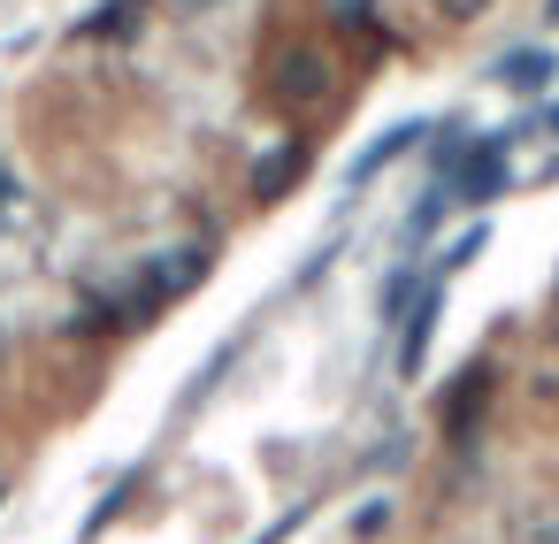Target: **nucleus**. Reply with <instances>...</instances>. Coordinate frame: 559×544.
I'll list each match as a JSON object with an SVG mask.
<instances>
[{
    "mask_svg": "<svg viewBox=\"0 0 559 544\" xmlns=\"http://www.w3.org/2000/svg\"><path fill=\"white\" fill-rule=\"evenodd\" d=\"M0 498H9V490H0Z\"/></svg>",
    "mask_w": 559,
    "mask_h": 544,
    "instance_id": "10",
    "label": "nucleus"
},
{
    "mask_svg": "<svg viewBox=\"0 0 559 544\" xmlns=\"http://www.w3.org/2000/svg\"><path fill=\"white\" fill-rule=\"evenodd\" d=\"M513 139H521V131H498V139H475V146L460 154V169L444 177L452 208H475V215H483V208L513 185Z\"/></svg>",
    "mask_w": 559,
    "mask_h": 544,
    "instance_id": "1",
    "label": "nucleus"
},
{
    "mask_svg": "<svg viewBox=\"0 0 559 544\" xmlns=\"http://www.w3.org/2000/svg\"><path fill=\"white\" fill-rule=\"evenodd\" d=\"M483 246H490V215H467V223H460V238L444 246V261H437L429 276H444V284H452V276H460L467 261H483Z\"/></svg>",
    "mask_w": 559,
    "mask_h": 544,
    "instance_id": "5",
    "label": "nucleus"
},
{
    "mask_svg": "<svg viewBox=\"0 0 559 544\" xmlns=\"http://www.w3.org/2000/svg\"><path fill=\"white\" fill-rule=\"evenodd\" d=\"M452 9H475V0H452Z\"/></svg>",
    "mask_w": 559,
    "mask_h": 544,
    "instance_id": "9",
    "label": "nucleus"
},
{
    "mask_svg": "<svg viewBox=\"0 0 559 544\" xmlns=\"http://www.w3.org/2000/svg\"><path fill=\"white\" fill-rule=\"evenodd\" d=\"M437 315H444V276H421V292H414V315L399 322V376H421V360H429V338H437Z\"/></svg>",
    "mask_w": 559,
    "mask_h": 544,
    "instance_id": "2",
    "label": "nucleus"
},
{
    "mask_svg": "<svg viewBox=\"0 0 559 544\" xmlns=\"http://www.w3.org/2000/svg\"><path fill=\"white\" fill-rule=\"evenodd\" d=\"M383 521H391V506H383V498H368V506H360V513H353V536H376V529H383Z\"/></svg>",
    "mask_w": 559,
    "mask_h": 544,
    "instance_id": "6",
    "label": "nucleus"
},
{
    "mask_svg": "<svg viewBox=\"0 0 559 544\" xmlns=\"http://www.w3.org/2000/svg\"><path fill=\"white\" fill-rule=\"evenodd\" d=\"M544 131H551V139H559V100H551V108H544Z\"/></svg>",
    "mask_w": 559,
    "mask_h": 544,
    "instance_id": "7",
    "label": "nucleus"
},
{
    "mask_svg": "<svg viewBox=\"0 0 559 544\" xmlns=\"http://www.w3.org/2000/svg\"><path fill=\"white\" fill-rule=\"evenodd\" d=\"M421 139H429V123H421V116H414V123H391L383 139H368V146H360V154L345 162V185H353V192H360V185H376V177H383L391 162H406V154H414Z\"/></svg>",
    "mask_w": 559,
    "mask_h": 544,
    "instance_id": "3",
    "label": "nucleus"
},
{
    "mask_svg": "<svg viewBox=\"0 0 559 544\" xmlns=\"http://www.w3.org/2000/svg\"><path fill=\"white\" fill-rule=\"evenodd\" d=\"M551 78H559V55L551 47H513V55L490 62V85H506V93H544Z\"/></svg>",
    "mask_w": 559,
    "mask_h": 544,
    "instance_id": "4",
    "label": "nucleus"
},
{
    "mask_svg": "<svg viewBox=\"0 0 559 544\" xmlns=\"http://www.w3.org/2000/svg\"><path fill=\"white\" fill-rule=\"evenodd\" d=\"M544 16H551V24H559V0H544Z\"/></svg>",
    "mask_w": 559,
    "mask_h": 544,
    "instance_id": "8",
    "label": "nucleus"
}]
</instances>
